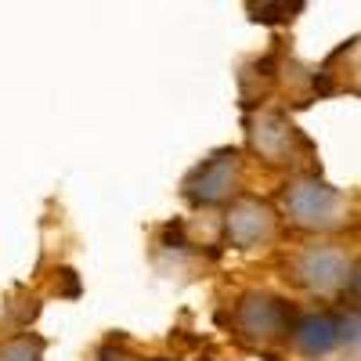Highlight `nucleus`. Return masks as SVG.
I'll use <instances>...</instances> for the list:
<instances>
[{
    "instance_id": "9d476101",
    "label": "nucleus",
    "mask_w": 361,
    "mask_h": 361,
    "mask_svg": "<svg viewBox=\"0 0 361 361\" xmlns=\"http://www.w3.org/2000/svg\"><path fill=\"white\" fill-rule=\"evenodd\" d=\"M102 361H112V354H105V357H102ZM116 361H119V357H116Z\"/></svg>"
},
{
    "instance_id": "f257e3e1",
    "label": "nucleus",
    "mask_w": 361,
    "mask_h": 361,
    "mask_svg": "<svg viewBox=\"0 0 361 361\" xmlns=\"http://www.w3.org/2000/svg\"><path fill=\"white\" fill-rule=\"evenodd\" d=\"M286 214L296 228L307 231H336L347 224V199L340 188L318 177H300L286 188Z\"/></svg>"
},
{
    "instance_id": "423d86ee",
    "label": "nucleus",
    "mask_w": 361,
    "mask_h": 361,
    "mask_svg": "<svg viewBox=\"0 0 361 361\" xmlns=\"http://www.w3.org/2000/svg\"><path fill=\"white\" fill-rule=\"evenodd\" d=\"M250 134H253L257 152H260L267 163H289V159H293V148L304 145V137L296 134V127L289 123L286 116H279V112H264Z\"/></svg>"
},
{
    "instance_id": "f03ea898",
    "label": "nucleus",
    "mask_w": 361,
    "mask_h": 361,
    "mask_svg": "<svg viewBox=\"0 0 361 361\" xmlns=\"http://www.w3.org/2000/svg\"><path fill=\"white\" fill-rule=\"evenodd\" d=\"M238 188V152L224 148V152L209 156L185 177V195L199 206H217Z\"/></svg>"
},
{
    "instance_id": "9b49d317",
    "label": "nucleus",
    "mask_w": 361,
    "mask_h": 361,
    "mask_svg": "<svg viewBox=\"0 0 361 361\" xmlns=\"http://www.w3.org/2000/svg\"><path fill=\"white\" fill-rule=\"evenodd\" d=\"M156 361H166V357H156Z\"/></svg>"
},
{
    "instance_id": "0eeeda50",
    "label": "nucleus",
    "mask_w": 361,
    "mask_h": 361,
    "mask_svg": "<svg viewBox=\"0 0 361 361\" xmlns=\"http://www.w3.org/2000/svg\"><path fill=\"white\" fill-rule=\"evenodd\" d=\"M289 333H293V343L311 357L329 354L333 347L343 343L340 340V322L333 314H307V318H300L296 329H289Z\"/></svg>"
},
{
    "instance_id": "39448f33",
    "label": "nucleus",
    "mask_w": 361,
    "mask_h": 361,
    "mask_svg": "<svg viewBox=\"0 0 361 361\" xmlns=\"http://www.w3.org/2000/svg\"><path fill=\"white\" fill-rule=\"evenodd\" d=\"M228 243L235 250H257L264 243H271L275 235V214H271L267 202H257V199H243L228 209Z\"/></svg>"
},
{
    "instance_id": "6e6552de",
    "label": "nucleus",
    "mask_w": 361,
    "mask_h": 361,
    "mask_svg": "<svg viewBox=\"0 0 361 361\" xmlns=\"http://www.w3.org/2000/svg\"><path fill=\"white\" fill-rule=\"evenodd\" d=\"M246 8H250L253 22H260V25H282V22L296 18L304 0H246Z\"/></svg>"
},
{
    "instance_id": "1a4fd4ad",
    "label": "nucleus",
    "mask_w": 361,
    "mask_h": 361,
    "mask_svg": "<svg viewBox=\"0 0 361 361\" xmlns=\"http://www.w3.org/2000/svg\"><path fill=\"white\" fill-rule=\"evenodd\" d=\"M0 361H40V343L37 340H11L0 347Z\"/></svg>"
},
{
    "instance_id": "7ed1b4c3",
    "label": "nucleus",
    "mask_w": 361,
    "mask_h": 361,
    "mask_svg": "<svg viewBox=\"0 0 361 361\" xmlns=\"http://www.w3.org/2000/svg\"><path fill=\"white\" fill-rule=\"evenodd\" d=\"M235 329L253 343L282 340V336H289V307L275 296L250 293V296H243V304L235 311Z\"/></svg>"
},
{
    "instance_id": "20e7f679",
    "label": "nucleus",
    "mask_w": 361,
    "mask_h": 361,
    "mask_svg": "<svg viewBox=\"0 0 361 361\" xmlns=\"http://www.w3.org/2000/svg\"><path fill=\"white\" fill-rule=\"evenodd\" d=\"M347 275H350L347 253L329 250V246H311L293 260V279L300 286H307V289H318V293H329V289L343 286Z\"/></svg>"
}]
</instances>
